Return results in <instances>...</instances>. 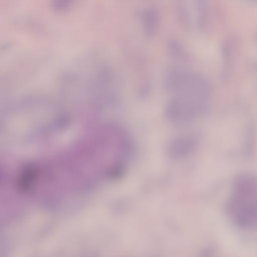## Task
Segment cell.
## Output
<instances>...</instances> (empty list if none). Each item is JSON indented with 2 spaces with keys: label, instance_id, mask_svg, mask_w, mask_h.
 <instances>
[{
  "label": "cell",
  "instance_id": "3957f363",
  "mask_svg": "<svg viewBox=\"0 0 257 257\" xmlns=\"http://www.w3.org/2000/svg\"><path fill=\"white\" fill-rule=\"evenodd\" d=\"M210 109L207 100L174 97L167 103L165 114L174 125L184 126L202 118Z\"/></svg>",
  "mask_w": 257,
  "mask_h": 257
},
{
  "label": "cell",
  "instance_id": "8992f818",
  "mask_svg": "<svg viewBox=\"0 0 257 257\" xmlns=\"http://www.w3.org/2000/svg\"><path fill=\"white\" fill-rule=\"evenodd\" d=\"M179 44L175 41H172L169 44V45H170V48L171 49L172 51L176 55L180 54L182 51Z\"/></svg>",
  "mask_w": 257,
  "mask_h": 257
},
{
  "label": "cell",
  "instance_id": "277c9868",
  "mask_svg": "<svg viewBox=\"0 0 257 257\" xmlns=\"http://www.w3.org/2000/svg\"><path fill=\"white\" fill-rule=\"evenodd\" d=\"M200 141L197 133H189L175 137L166 146V152L173 160H180L190 155L195 150Z\"/></svg>",
  "mask_w": 257,
  "mask_h": 257
},
{
  "label": "cell",
  "instance_id": "7a4b0ae2",
  "mask_svg": "<svg viewBox=\"0 0 257 257\" xmlns=\"http://www.w3.org/2000/svg\"><path fill=\"white\" fill-rule=\"evenodd\" d=\"M165 83L174 97L207 100L210 92L208 81L204 76L182 67L172 69Z\"/></svg>",
  "mask_w": 257,
  "mask_h": 257
},
{
  "label": "cell",
  "instance_id": "6da1fadb",
  "mask_svg": "<svg viewBox=\"0 0 257 257\" xmlns=\"http://www.w3.org/2000/svg\"><path fill=\"white\" fill-rule=\"evenodd\" d=\"M227 202L229 214L242 225L252 224L256 214V180L252 174L240 173L233 179Z\"/></svg>",
  "mask_w": 257,
  "mask_h": 257
},
{
  "label": "cell",
  "instance_id": "5b68a950",
  "mask_svg": "<svg viewBox=\"0 0 257 257\" xmlns=\"http://www.w3.org/2000/svg\"><path fill=\"white\" fill-rule=\"evenodd\" d=\"M142 17L145 31L148 35H150L158 19V12L156 9L150 8L143 12Z\"/></svg>",
  "mask_w": 257,
  "mask_h": 257
}]
</instances>
